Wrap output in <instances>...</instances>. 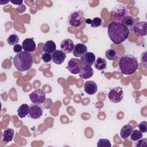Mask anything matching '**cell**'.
Here are the masks:
<instances>
[{
	"instance_id": "obj_4",
	"label": "cell",
	"mask_w": 147,
	"mask_h": 147,
	"mask_svg": "<svg viewBox=\"0 0 147 147\" xmlns=\"http://www.w3.org/2000/svg\"><path fill=\"white\" fill-rule=\"evenodd\" d=\"M68 22L71 26L79 28L84 26L86 18L84 13L82 10H76L72 12L68 18Z\"/></svg>"
},
{
	"instance_id": "obj_27",
	"label": "cell",
	"mask_w": 147,
	"mask_h": 147,
	"mask_svg": "<svg viewBox=\"0 0 147 147\" xmlns=\"http://www.w3.org/2000/svg\"><path fill=\"white\" fill-rule=\"evenodd\" d=\"M98 147H111L110 141L107 139H100L97 143Z\"/></svg>"
},
{
	"instance_id": "obj_6",
	"label": "cell",
	"mask_w": 147,
	"mask_h": 147,
	"mask_svg": "<svg viewBox=\"0 0 147 147\" xmlns=\"http://www.w3.org/2000/svg\"><path fill=\"white\" fill-rule=\"evenodd\" d=\"M108 98L113 103L120 102L123 98V92L122 87H116L112 88L108 94Z\"/></svg>"
},
{
	"instance_id": "obj_7",
	"label": "cell",
	"mask_w": 147,
	"mask_h": 147,
	"mask_svg": "<svg viewBox=\"0 0 147 147\" xmlns=\"http://www.w3.org/2000/svg\"><path fill=\"white\" fill-rule=\"evenodd\" d=\"M31 102L34 104L40 105L43 103L45 100V94L40 88L33 91L29 95Z\"/></svg>"
},
{
	"instance_id": "obj_26",
	"label": "cell",
	"mask_w": 147,
	"mask_h": 147,
	"mask_svg": "<svg viewBox=\"0 0 147 147\" xmlns=\"http://www.w3.org/2000/svg\"><path fill=\"white\" fill-rule=\"evenodd\" d=\"M19 41V37L16 34H10L7 38V42L9 44L11 45H15L17 44Z\"/></svg>"
},
{
	"instance_id": "obj_11",
	"label": "cell",
	"mask_w": 147,
	"mask_h": 147,
	"mask_svg": "<svg viewBox=\"0 0 147 147\" xmlns=\"http://www.w3.org/2000/svg\"><path fill=\"white\" fill-rule=\"evenodd\" d=\"M75 47L73 41L69 38L64 39L60 44L61 50L66 53H71L73 52Z\"/></svg>"
},
{
	"instance_id": "obj_16",
	"label": "cell",
	"mask_w": 147,
	"mask_h": 147,
	"mask_svg": "<svg viewBox=\"0 0 147 147\" xmlns=\"http://www.w3.org/2000/svg\"><path fill=\"white\" fill-rule=\"evenodd\" d=\"M84 90L88 95H94L97 92L98 86L95 82L88 80L84 83Z\"/></svg>"
},
{
	"instance_id": "obj_35",
	"label": "cell",
	"mask_w": 147,
	"mask_h": 147,
	"mask_svg": "<svg viewBox=\"0 0 147 147\" xmlns=\"http://www.w3.org/2000/svg\"><path fill=\"white\" fill-rule=\"evenodd\" d=\"M91 21H92V20H91L90 19L86 20V22L87 24H91Z\"/></svg>"
},
{
	"instance_id": "obj_33",
	"label": "cell",
	"mask_w": 147,
	"mask_h": 147,
	"mask_svg": "<svg viewBox=\"0 0 147 147\" xmlns=\"http://www.w3.org/2000/svg\"><path fill=\"white\" fill-rule=\"evenodd\" d=\"M22 9H26V7H25V5H24L23 4H22V5H20L18 7H17V11L18 12V13H23V12H24L25 11L24 10H22Z\"/></svg>"
},
{
	"instance_id": "obj_5",
	"label": "cell",
	"mask_w": 147,
	"mask_h": 147,
	"mask_svg": "<svg viewBox=\"0 0 147 147\" xmlns=\"http://www.w3.org/2000/svg\"><path fill=\"white\" fill-rule=\"evenodd\" d=\"M112 18L114 22L121 23L122 20L127 16H129V10L126 6L118 4L111 11Z\"/></svg>"
},
{
	"instance_id": "obj_20",
	"label": "cell",
	"mask_w": 147,
	"mask_h": 147,
	"mask_svg": "<svg viewBox=\"0 0 147 147\" xmlns=\"http://www.w3.org/2000/svg\"><path fill=\"white\" fill-rule=\"evenodd\" d=\"M121 23L127 28H128L130 31L132 30L136 24V20L134 17L130 16H127L123 18L121 21Z\"/></svg>"
},
{
	"instance_id": "obj_13",
	"label": "cell",
	"mask_w": 147,
	"mask_h": 147,
	"mask_svg": "<svg viewBox=\"0 0 147 147\" xmlns=\"http://www.w3.org/2000/svg\"><path fill=\"white\" fill-rule=\"evenodd\" d=\"M80 60L83 65L91 66L95 61V56L92 52H87L80 57Z\"/></svg>"
},
{
	"instance_id": "obj_17",
	"label": "cell",
	"mask_w": 147,
	"mask_h": 147,
	"mask_svg": "<svg viewBox=\"0 0 147 147\" xmlns=\"http://www.w3.org/2000/svg\"><path fill=\"white\" fill-rule=\"evenodd\" d=\"M87 51V46L83 43H78L75 45L73 55L76 57H81Z\"/></svg>"
},
{
	"instance_id": "obj_8",
	"label": "cell",
	"mask_w": 147,
	"mask_h": 147,
	"mask_svg": "<svg viewBox=\"0 0 147 147\" xmlns=\"http://www.w3.org/2000/svg\"><path fill=\"white\" fill-rule=\"evenodd\" d=\"M83 66L80 59L77 58H71L68 62L67 69L73 74H78Z\"/></svg>"
},
{
	"instance_id": "obj_34",
	"label": "cell",
	"mask_w": 147,
	"mask_h": 147,
	"mask_svg": "<svg viewBox=\"0 0 147 147\" xmlns=\"http://www.w3.org/2000/svg\"><path fill=\"white\" fill-rule=\"evenodd\" d=\"M12 3H14L15 5H18L19 6L22 5V3H23V1H18V0H16V1H10Z\"/></svg>"
},
{
	"instance_id": "obj_10",
	"label": "cell",
	"mask_w": 147,
	"mask_h": 147,
	"mask_svg": "<svg viewBox=\"0 0 147 147\" xmlns=\"http://www.w3.org/2000/svg\"><path fill=\"white\" fill-rule=\"evenodd\" d=\"M44 112L43 107L37 104L31 105L29 107V115L33 119H38L41 117Z\"/></svg>"
},
{
	"instance_id": "obj_2",
	"label": "cell",
	"mask_w": 147,
	"mask_h": 147,
	"mask_svg": "<svg viewBox=\"0 0 147 147\" xmlns=\"http://www.w3.org/2000/svg\"><path fill=\"white\" fill-rule=\"evenodd\" d=\"M118 66L123 74L131 75L138 69V61L132 55H125L121 57Z\"/></svg>"
},
{
	"instance_id": "obj_18",
	"label": "cell",
	"mask_w": 147,
	"mask_h": 147,
	"mask_svg": "<svg viewBox=\"0 0 147 147\" xmlns=\"http://www.w3.org/2000/svg\"><path fill=\"white\" fill-rule=\"evenodd\" d=\"M133 130V127L129 124L125 125L122 126L120 131V136L123 140L127 139L131 134Z\"/></svg>"
},
{
	"instance_id": "obj_30",
	"label": "cell",
	"mask_w": 147,
	"mask_h": 147,
	"mask_svg": "<svg viewBox=\"0 0 147 147\" xmlns=\"http://www.w3.org/2000/svg\"><path fill=\"white\" fill-rule=\"evenodd\" d=\"M41 59L45 63H48L52 60V55L49 53H44L42 54Z\"/></svg>"
},
{
	"instance_id": "obj_3",
	"label": "cell",
	"mask_w": 147,
	"mask_h": 147,
	"mask_svg": "<svg viewBox=\"0 0 147 147\" xmlns=\"http://www.w3.org/2000/svg\"><path fill=\"white\" fill-rule=\"evenodd\" d=\"M13 64L19 71H26L31 68L33 65L32 56L30 52L21 51L14 57Z\"/></svg>"
},
{
	"instance_id": "obj_21",
	"label": "cell",
	"mask_w": 147,
	"mask_h": 147,
	"mask_svg": "<svg viewBox=\"0 0 147 147\" xmlns=\"http://www.w3.org/2000/svg\"><path fill=\"white\" fill-rule=\"evenodd\" d=\"M56 50V45L52 40H48L46 41L43 45V51L45 53H52Z\"/></svg>"
},
{
	"instance_id": "obj_15",
	"label": "cell",
	"mask_w": 147,
	"mask_h": 147,
	"mask_svg": "<svg viewBox=\"0 0 147 147\" xmlns=\"http://www.w3.org/2000/svg\"><path fill=\"white\" fill-rule=\"evenodd\" d=\"M22 48L24 51H26L28 52H32L35 51L36 49V44L33 38H25L22 43Z\"/></svg>"
},
{
	"instance_id": "obj_19",
	"label": "cell",
	"mask_w": 147,
	"mask_h": 147,
	"mask_svg": "<svg viewBox=\"0 0 147 147\" xmlns=\"http://www.w3.org/2000/svg\"><path fill=\"white\" fill-rule=\"evenodd\" d=\"M14 136V131L13 129L7 128L5 129L3 133L2 141L4 142L7 143L13 140Z\"/></svg>"
},
{
	"instance_id": "obj_28",
	"label": "cell",
	"mask_w": 147,
	"mask_h": 147,
	"mask_svg": "<svg viewBox=\"0 0 147 147\" xmlns=\"http://www.w3.org/2000/svg\"><path fill=\"white\" fill-rule=\"evenodd\" d=\"M102 23H103V21L101 18H100L99 17H95L91 21V26L92 28H97L102 25Z\"/></svg>"
},
{
	"instance_id": "obj_14",
	"label": "cell",
	"mask_w": 147,
	"mask_h": 147,
	"mask_svg": "<svg viewBox=\"0 0 147 147\" xmlns=\"http://www.w3.org/2000/svg\"><path fill=\"white\" fill-rule=\"evenodd\" d=\"M79 74L80 78L86 79L92 76L94 74V70L90 65H83Z\"/></svg>"
},
{
	"instance_id": "obj_9",
	"label": "cell",
	"mask_w": 147,
	"mask_h": 147,
	"mask_svg": "<svg viewBox=\"0 0 147 147\" xmlns=\"http://www.w3.org/2000/svg\"><path fill=\"white\" fill-rule=\"evenodd\" d=\"M147 22L140 21L136 23L133 27V32L138 37L145 36L147 34Z\"/></svg>"
},
{
	"instance_id": "obj_23",
	"label": "cell",
	"mask_w": 147,
	"mask_h": 147,
	"mask_svg": "<svg viewBox=\"0 0 147 147\" xmlns=\"http://www.w3.org/2000/svg\"><path fill=\"white\" fill-rule=\"evenodd\" d=\"M18 115L20 118H22L25 117L29 113V107L26 104L21 105L18 109L17 110Z\"/></svg>"
},
{
	"instance_id": "obj_31",
	"label": "cell",
	"mask_w": 147,
	"mask_h": 147,
	"mask_svg": "<svg viewBox=\"0 0 147 147\" xmlns=\"http://www.w3.org/2000/svg\"><path fill=\"white\" fill-rule=\"evenodd\" d=\"M147 146V139H140L137 141V142L135 144V146Z\"/></svg>"
},
{
	"instance_id": "obj_12",
	"label": "cell",
	"mask_w": 147,
	"mask_h": 147,
	"mask_svg": "<svg viewBox=\"0 0 147 147\" xmlns=\"http://www.w3.org/2000/svg\"><path fill=\"white\" fill-rule=\"evenodd\" d=\"M66 59L65 53L61 50H56L52 54V60L56 64H61Z\"/></svg>"
},
{
	"instance_id": "obj_24",
	"label": "cell",
	"mask_w": 147,
	"mask_h": 147,
	"mask_svg": "<svg viewBox=\"0 0 147 147\" xmlns=\"http://www.w3.org/2000/svg\"><path fill=\"white\" fill-rule=\"evenodd\" d=\"M105 56L108 60L113 61V60H115L117 59V53L115 49H114L113 48H110L106 51Z\"/></svg>"
},
{
	"instance_id": "obj_25",
	"label": "cell",
	"mask_w": 147,
	"mask_h": 147,
	"mask_svg": "<svg viewBox=\"0 0 147 147\" xmlns=\"http://www.w3.org/2000/svg\"><path fill=\"white\" fill-rule=\"evenodd\" d=\"M130 140L133 141H137V140L141 139L143 137V134L141 131L138 130H134L130 134Z\"/></svg>"
},
{
	"instance_id": "obj_1",
	"label": "cell",
	"mask_w": 147,
	"mask_h": 147,
	"mask_svg": "<svg viewBox=\"0 0 147 147\" xmlns=\"http://www.w3.org/2000/svg\"><path fill=\"white\" fill-rule=\"evenodd\" d=\"M130 32V30L120 22L113 21L107 27L109 37L115 44L124 42L128 38Z\"/></svg>"
},
{
	"instance_id": "obj_32",
	"label": "cell",
	"mask_w": 147,
	"mask_h": 147,
	"mask_svg": "<svg viewBox=\"0 0 147 147\" xmlns=\"http://www.w3.org/2000/svg\"><path fill=\"white\" fill-rule=\"evenodd\" d=\"M22 49V46H21L20 44H16L14 45V47H13V51L14 52H16V53H19L21 52Z\"/></svg>"
},
{
	"instance_id": "obj_22",
	"label": "cell",
	"mask_w": 147,
	"mask_h": 147,
	"mask_svg": "<svg viewBox=\"0 0 147 147\" xmlns=\"http://www.w3.org/2000/svg\"><path fill=\"white\" fill-rule=\"evenodd\" d=\"M94 67L99 71H102L106 68L107 62L106 60L103 58L98 57L94 62Z\"/></svg>"
},
{
	"instance_id": "obj_29",
	"label": "cell",
	"mask_w": 147,
	"mask_h": 147,
	"mask_svg": "<svg viewBox=\"0 0 147 147\" xmlns=\"http://www.w3.org/2000/svg\"><path fill=\"white\" fill-rule=\"evenodd\" d=\"M137 127L139 129V130L141 131L142 133H146L147 131V122L142 121L138 124Z\"/></svg>"
}]
</instances>
